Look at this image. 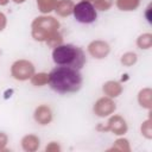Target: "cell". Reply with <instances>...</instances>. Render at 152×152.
Here are the masks:
<instances>
[{
    "instance_id": "cell-1",
    "label": "cell",
    "mask_w": 152,
    "mask_h": 152,
    "mask_svg": "<svg viewBox=\"0 0 152 152\" xmlns=\"http://www.w3.org/2000/svg\"><path fill=\"white\" fill-rule=\"evenodd\" d=\"M49 84L58 94L75 93L82 87V75L77 69L57 65L49 75Z\"/></svg>"
},
{
    "instance_id": "cell-2",
    "label": "cell",
    "mask_w": 152,
    "mask_h": 152,
    "mask_svg": "<svg viewBox=\"0 0 152 152\" xmlns=\"http://www.w3.org/2000/svg\"><path fill=\"white\" fill-rule=\"evenodd\" d=\"M52 59L56 65L70 66L81 70L86 64V55L83 50L72 44L58 45L52 51Z\"/></svg>"
},
{
    "instance_id": "cell-3",
    "label": "cell",
    "mask_w": 152,
    "mask_h": 152,
    "mask_svg": "<svg viewBox=\"0 0 152 152\" xmlns=\"http://www.w3.org/2000/svg\"><path fill=\"white\" fill-rule=\"evenodd\" d=\"M72 13L75 19L82 24H91L96 20V17H97L95 7L89 1H81L76 4Z\"/></svg>"
}]
</instances>
